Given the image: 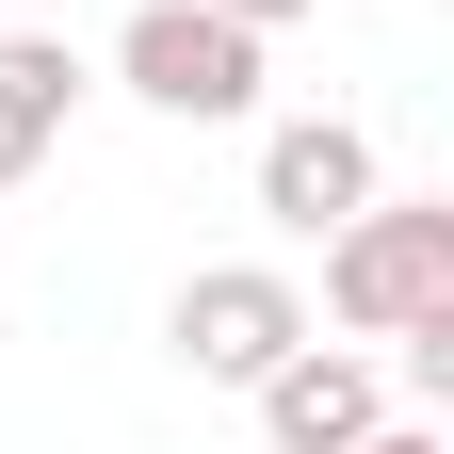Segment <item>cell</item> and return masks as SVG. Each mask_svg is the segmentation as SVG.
Returning a JSON list of instances; mask_svg holds the SVG:
<instances>
[{
    "label": "cell",
    "mask_w": 454,
    "mask_h": 454,
    "mask_svg": "<svg viewBox=\"0 0 454 454\" xmlns=\"http://www.w3.org/2000/svg\"><path fill=\"white\" fill-rule=\"evenodd\" d=\"M454 309V195H357L325 227V309L309 325H340V340H406V325H438Z\"/></svg>",
    "instance_id": "cell-1"
},
{
    "label": "cell",
    "mask_w": 454,
    "mask_h": 454,
    "mask_svg": "<svg viewBox=\"0 0 454 454\" xmlns=\"http://www.w3.org/2000/svg\"><path fill=\"white\" fill-rule=\"evenodd\" d=\"M260 49L276 33L211 17V0H130V17H114V82H130L162 130H244L260 114Z\"/></svg>",
    "instance_id": "cell-2"
},
{
    "label": "cell",
    "mask_w": 454,
    "mask_h": 454,
    "mask_svg": "<svg viewBox=\"0 0 454 454\" xmlns=\"http://www.w3.org/2000/svg\"><path fill=\"white\" fill-rule=\"evenodd\" d=\"M293 340H309V276H276V260H195L179 309H162V357L195 389H260Z\"/></svg>",
    "instance_id": "cell-3"
},
{
    "label": "cell",
    "mask_w": 454,
    "mask_h": 454,
    "mask_svg": "<svg viewBox=\"0 0 454 454\" xmlns=\"http://www.w3.org/2000/svg\"><path fill=\"white\" fill-rule=\"evenodd\" d=\"M244 406H260V438H276V454H357V438L389 422V373L357 357V340H325V325H309L293 357L244 389Z\"/></svg>",
    "instance_id": "cell-4"
},
{
    "label": "cell",
    "mask_w": 454,
    "mask_h": 454,
    "mask_svg": "<svg viewBox=\"0 0 454 454\" xmlns=\"http://www.w3.org/2000/svg\"><path fill=\"white\" fill-rule=\"evenodd\" d=\"M357 195H389V162H373L357 114H276V130H260V211L293 227V244H325Z\"/></svg>",
    "instance_id": "cell-5"
},
{
    "label": "cell",
    "mask_w": 454,
    "mask_h": 454,
    "mask_svg": "<svg viewBox=\"0 0 454 454\" xmlns=\"http://www.w3.org/2000/svg\"><path fill=\"white\" fill-rule=\"evenodd\" d=\"M66 114H82V49L66 33H0V195L66 162Z\"/></svg>",
    "instance_id": "cell-6"
},
{
    "label": "cell",
    "mask_w": 454,
    "mask_h": 454,
    "mask_svg": "<svg viewBox=\"0 0 454 454\" xmlns=\"http://www.w3.org/2000/svg\"><path fill=\"white\" fill-rule=\"evenodd\" d=\"M211 17H244V33H309L325 0H211Z\"/></svg>",
    "instance_id": "cell-7"
},
{
    "label": "cell",
    "mask_w": 454,
    "mask_h": 454,
    "mask_svg": "<svg viewBox=\"0 0 454 454\" xmlns=\"http://www.w3.org/2000/svg\"><path fill=\"white\" fill-rule=\"evenodd\" d=\"M357 454H454V438H438V422H373Z\"/></svg>",
    "instance_id": "cell-8"
}]
</instances>
